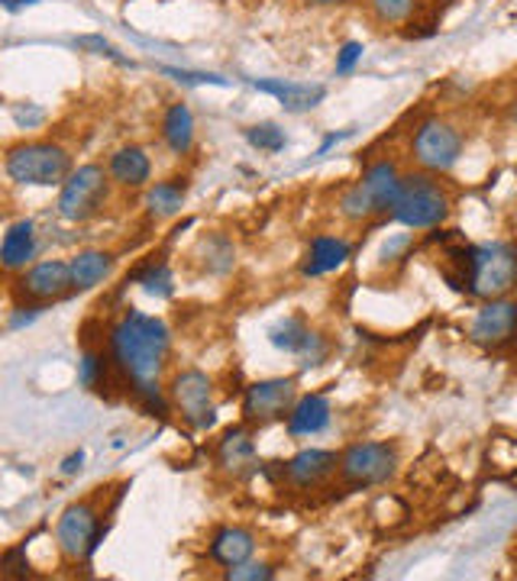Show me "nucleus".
Returning <instances> with one entry per match:
<instances>
[{"instance_id": "obj_1", "label": "nucleus", "mask_w": 517, "mask_h": 581, "mask_svg": "<svg viewBox=\"0 0 517 581\" xmlns=\"http://www.w3.org/2000/svg\"><path fill=\"white\" fill-rule=\"evenodd\" d=\"M107 343H110L113 369L123 375V381L133 391L158 384V375L165 369V359L172 349V333L165 320L143 311H127L113 323Z\"/></svg>"}, {"instance_id": "obj_2", "label": "nucleus", "mask_w": 517, "mask_h": 581, "mask_svg": "<svg viewBox=\"0 0 517 581\" xmlns=\"http://www.w3.org/2000/svg\"><path fill=\"white\" fill-rule=\"evenodd\" d=\"M517 288V243L512 239H488L479 246H469V262H465V284L479 301H495L508 298Z\"/></svg>"}, {"instance_id": "obj_3", "label": "nucleus", "mask_w": 517, "mask_h": 581, "mask_svg": "<svg viewBox=\"0 0 517 581\" xmlns=\"http://www.w3.org/2000/svg\"><path fill=\"white\" fill-rule=\"evenodd\" d=\"M3 171L23 188H62L75 165L72 156L55 143H20L7 149Z\"/></svg>"}, {"instance_id": "obj_4", "label": "nucleus", "mask_w": 517, "mask_h": 581, "mask_svg": "<svg viewBox=\"0 0 517 581\" xmlns=\"http://www.w3.org/2000/svg\"><path fill=\"white\" fill-rule=\"evenodd\" d=\"M453 211L450 194L443 191V185L437 178H430V171H417L402 178V191L395 198L392 220L408 226V230H433L440 223H447V216Z\"/></svg>"}, {"instance_id": "obj_5", "label": "nucleus", "mask_w": 517, "mask_h": 581, "mask_svg": "<svg viewBox=\"0 0 517 581\" xmlns=\"http://www.w3.org/2000/svg\"><path fill=\"white\" fill-rule=\"evenodd\" d=\"M110 171L103 165H81L68 175V181L58 191L55 213L65 223H88L98 216L110 198Z\"/></svg>"}, {"instance_id": "obj_6", "label": "nucleus", "mask_w": 517, "mask_h": 581, "mask_svg": "<svg viewBox=\"0 0 517 581\" xmlns=\"http://www.w3.org/2000/svg\"><path fill=\"white\" fill-rule=\"evenodd\" d=\"M398 462H402L398 446L365 439V443H353L340 452L337 472L350 488H375V484H385L388 478H395Z\"/></svg>"}, {"instance_id": "obj_7", "label": "nucleus", "mask_w": 517, "mask_h": 581, "mask_svg": "<svg viewBox=\"0 0 517 581\" xmlns=\"http://www.w3.org/2000/svg\"><path fill=\"white\" fill-rule=\"evenodd\" d=\"M101 543V514L95 504L78 501L68 504L55 524V549L62 552L65 562H88Z\"/></svg>"}, {"instance_id": "obj_8", "label": "nucleus", "mask_w": 517, "mask_h": 581, "mask_svg": "<svg viewBox=\"0 0 517 581\" xmlns=\"http://www.w3.org/2000/svg\"><path fill=\"white\" fill-rule=\"evenodd\" d=\"M411 156L424 171L447 175L463 159V133L447 120H427L414 133Z\"/></svg>"}, {"instance_id": "obj_9", "label": "nucleus", "mask_w": 517, "mask_h": 581, "mask_svg": "<svg viewBox=\"0 0 517 581\" xmlns=\"http://www.w3.org/2000/svg\"><path fill=\"white\" fill-rule=\"evenodd\" d=\"M168 401L182 414V421L191 429H210L217 423V404H213V381L201 369L175 371L168 381Z\"/></svg>"}, {"instance_id": "obj_10", "label": "nucleus", "mask_w": 517, "mask_h": 581, "mask_svg": "<svg viewBox=\"0 0 517 581\" xmlns=\"http://www.w3.org/2000/svg\"><path fill=\"white\" fill-rule=\"evenodd\" d=\"M68 294H75V278H72V262H65V259L33 262L13 281L16 304H52Z\"/></svg>"}, {"instance_id": "obj_11", "label": "nucleus", "mask_w": 517, "mask_h": 581, "mask_svg": "<svg viewBox=\"0 0 517 581\" xmlns=\"http://www.w3.org/2000/svg\"><path fill=\"white\" fill-rule=\"evenodd\" d=\"M298 401L295 378H262L253 381L243 394V421L250 426H268L275 421H288Z\"/></svg>"}, {"instance_id": "obj_12", "label": "nucleus", "mask_w": 517, "mask_h": 581, "mask_svg": "<svg viewBox=\"0 0 517 581\" xmlns=\"http://www.w3.org/2000/svg\"><path fill=\"white\" fill-rule=\"evenodd\" d=\"M517 336V301L512 298H495L479 308L469 326V339L485 349H502Z\"/></svg>"}, {"instance_id": "obj_13", "label": "nucleus", "mask_w": 517, "mask_h": 581, "mask_svg": "<svg viewBox=\"0 0 517 581\" xmlns=\"http://www.w3.org/2000/svg\"><path fill=\"white\" fill-rule=\"evenodd\" d=\"M213 459H217V469L227 472L230 478H246L250 472H256L258 452L253 433H250L246 426H230V429L217 439Z\"/></svg>"}, {"instance_id": "obj_14", "label": "nucleus", "mask_w": 517, "mask_h": 581, "mask_svg": "<svg viewBox=\"0 0 517 581\" xmlns=\"http://www.w3.org/2000/svg\"><path fill=\"white\" fill-rule=\"evenodd\" d=\"M337 469H340V456L337 452H330V449H301L282 466V476L288 478L292 488L310 491V488H320Z\"/></svg>"}, {"instance_id": "obj_15", "label": "nucleus", "mask_w": 517, "mask_h": 581, "mask_svg": "<svg viewBox=\"0 0 517 581\" xmlns=\"http://www.w3.org/2000/svg\"><path fill=\"white\" fill-rule=\"evenodd\" d=\"M253 88L258 94L275 98L288 113H308L314 107L327 101L323 85H308V81H285V78H253Z\"/></svg>"}, {"instance_id": "obj_16", "label": "nucleus", "mask_w": 517, "mask_h": 581, "mask_svg": "<svg viewBox=\"0 0 517 581\" xmlns=\"http://www.w3.org/2000/svg\"><path fill=\"white\" fill-rule=\"evenodd\" d=\"M402 178H405V175L398 171V165L388 159L372 161V165L362 171L360 188L365 191V198H369V204H372V213H375V216L392 213L395 198H398V191H402Z\"/></svg>"}, {"instance_id": "obj_17", "label": "nucleus", "mask_w": 517, "mask_h": 581, "mask_svg": "<svg viewBox=\"0 0 517 581\" xmlns=\"http://www.w3.org/2000/svg\"><path fill=\"white\" fill-rule=\"evenodd\" d=\"M40 256V233L33 220H16L7 226L0 243V262L7 271H23Z\"/></svg>"}, {"instance_id": "obj_18", "label": "nucleus", "mask_w": 517, "mask_h": 581, "mask_svg": "<svg viewBox=\"0 0 517 581\" xmlns=\"http://www.w3.org/2000/svg\"><path fill=\"white\" fill-rule=\"evenodd\" d=\"M107 171H110L113 185H120L127 191H140L153 178V159L146 156L143 146H123L107 159Z\"/></svg>"}, {"instance_id": "obj_19", "label": "nucleus", "mask_w": 517, "mask_h": 581, "mask_svg": "<svg viewBox=\"0 0 517 581\" xmlns=\"http://www.w3.org/2000/svg\"><path fill=\"white\" fill-rule=\"evenodd\" d=\"M353 259V243L343 239V236H314L310 239L308 259L301 265V275L305 278H320V275H330L337 268Z\"/></svg>"}, {"instance_id": "obj_20", "label": "nucleus", "mask_w": 517, "mask_h": 581, "mask_svg": "<svg viewBox=\"0 0 517 581\" xmlns=\"http://www.w3.org/2000/svg\"><path fill=\"white\" fill-rule=\"evenodd\" d=\"M333 421V407H330V398L314 391V394H301L288 414V433L292 436H317L323 433Z\"/></svg>"}, {"instance_id": "obj_21", "label": "nucleus", "mask_w": 517, "mask_h": 581, "mask_svg": "<svg viewBox=\"0 0 517 581\" xmlns=\"http://www.w3.org/2000/svg\"><path fill=\"white\" fill-rule=\"evenodd\" d=\"M253 552H256V536L246 527H223L210 539V559L223 569L250 562Z\"/></svg>"}, {"instance_id": "obj_22", "label": "nucleus", "mask_w": 517, "mask_h": 581, "mask_svg": "<svg viewBox=\"0 0 517 581\" xmlns=\"http://www.w3.org/2000/svg\"><path fill=\"white\" fill-rule=\"evenodd\" d=\"M68 262H72L75 291L81 294V291H91V288L103 284V281L113 275V265H117V259H113L110 253H103V249H81V253H78V256H72Z\"/></svg>"}, {"instance_id": "obj_23", "label": "nucleus", "mask_w": 517, "mask_h": 581, "mask_svg": "<svg viewBox=\"0 0 517 581\" xmlns=\"http://www.w3.org/2000/svg\"><path fill=\"white\" fill-rule=\"evenodd\" d=\"M162 139L175 156H188L195 149V113L188 104H172L162 116Z\"/></svg>"}, {"instance_id": "obj_24", "label": "nucleus", "mask_w": 517, "mask_h": 581, "mask_svg": "<svg viewBox=\"0 0 517 581\" xmlns=\"http://www.w3.org/2000/svg\"><path fill=\"white\" fill-rule=\"evenodd\" d=\"M185 198H188V181L185 178H168V181H158L153 188H146L143 208L155 220H168L185 208Z\"/></svg>"}, {"instance_id": "obj_25", "label": "nucleus", "mask_w": 517, "mask_h": 581, "mask_svg": "<svg viewBox=\"0 0 517 581\" xmlns=\"http://www.w3.org/2000/svg\"><path fill=\"white\" fill-rule=\"evenodd\" d=\"M310 336H314V329H310L301 317L278 320V323L268 329V343H272L278 353H288V356H295V359L305 353Z\"/></svg>"}, {"instance_id": "obj_26", "label": "nucleus", "mask_w": 517, "mask_h": 581, "mask_svg": "<svg viewBox=\"0 0 517 581\" xmlns=\"http://www.w3.org/2000/svg\"><path fill=\"white\" fill-rule=\"evenodd\" d=\"M107 366H113V359H107L98 349H85L81 362H78V381L88 391H103L107 384Z\"/></svg>"}, {"instance_id": "obj_27", "label": "nucleus", "mask_w": 517, "mask_h": 581, "mask_svg": "<svg viewBox=\"0 0 517 581\" xmlns=\"http://www.w3.org/2000/svg\"><path fill=\"white\" fill-rule=\"evenodd\" d=\"M420 0H369V10L385 26H402L417 13Z\"/></svg>"}, {"instance_id": "obj_28", "label": "nucleus", "mask_w": 517, "mask_h": 581, "mask_svg": "<svg viewBox=\"0 0 517 581\" xmlns=\"http://www.w3.org/2000/svg\"><path fill=\"white\" fill-rule=\"evenodd\" d=\"M246 143L258 153H265V156H275V153H282L288 146V136H285V130L278 123H256V126L246 130Z\"/></svg>"}, {"instance_id": "obj_29", "label": "nucleus", "mask_w": 517, "mask_h": 581, "mask_svg": "<svg viewBox=\"0 0 517 581\" xmlns=\"http://www.w3.org/2000/svg\"><path fill=\"white\" fill-rule=\"evenodd\" d=\"M201 253H205V268L220 275V271H230L233 259H237V249L227 236H207L201 239Z\"/></svg>"}, {"instance_id": "obj_30", "label": "nucleus", "mask_w": 517, "mask_h": 581, "mask_svg": "<svg viewBox=\"0 0 517 581\" xmlns=\"http://www.w3.org/2000/svg\"><path fill=\"white\" fill-rule=\"evenodd\" d=\"M140 288L153 298H172L175 291V278H172V268L165 262H153L143 275H140Z\"/></svg>"}, {"instance_id": "obj_31", "label": "nucleus", "mask_w": 517, "mask_h": 581, "mask_svg": "<svg viewBox=\"0 0 517 581\" xmlns=\"http://www.w3.org/2000/svg\"><path fill=\"white\" fill-rule=\"evenodd\" d=\"M340 213H343V220H350V223H365V220L375 216L369 198H365V191L360 188V181L343 191V198H340Z\"/></svg>"}, {"instance_id": "obj_32", "label": "nucleus", "mask_w": 517, "mask_h": 581, "mask_svg": "<svg viewBox=\"0 0 517 581\" xmlns=\"http://www.w3.org/2000/svg\"><path fill=\"white\" fill-rule=\"evenodd\" d=\"M227 581H272L275 579V569L268 566V562H243V566H233V569H227Z\"/></svg>"}, {"instance_id": "obj_33", "label": "nucleus", "mask_w": 517, "mask_h": 581, "mask_svg": "<svg viewBox=\"0 0 517 581\" xmlns=\"http://www.w3.org/2000/svg\"><path fill=\"white\" fill-rule=\"evenodd\" d=\"M75 46H78V49H88V53H95V55H107V58H113V62H123V65H127V58L117 53V49H113L103 36H78V40H75Z\"/></svg>"}, {"instance_id": "obj_34", "label": "nucleus", "mask_w": 517, "mask_h": 581, "mask_svg": "<svg viewBox=\"0 0 517 581\" xmlns=\"http://www.w3.org/2000/svg\"><path fill=\"white\" fill-rule=\"evenodd\" d=\"M162 75L175 78V81H185V85H227V78H217V75H201V71H182V68H162Z\"/></svg>"}, {"instance_id": "obj_35", "label": "nucleus", "mask_w": 517, "mask_h": 581, "mask_svg": "<svg viewBox=\"0 0 517 581\" xmlns=\"http://www.w3.org/2000/svg\"><path fill=\"white\" fill-rule=\"evenodd\" d=\"M360 62H362V43H346V46L337 53V75H350Z\"/></svg>"}, {"instance_id": "obj_36", "label": "nucleus", "mask_w": 517, "mask_h": 581, "mask_svg": "<svg viewBox=\"0 0 517 581\" xmlns=\"http://www.w3.org/2000/svg\"><path fill=\"white\" fill-rule=\"evenodd\" d=\"M43 311H46V304H16V308H13V317H10V329H20V326L33 323Z\"/></svg>"}, {"instance_id": "obj_37", "label": "nucleus", "mask_w": 517, "mask_h": 581, "mask_svg": "<svg viewBox=\"0 0 517 581\" xmlns=\"http://www.w3.org/2000/svg\"><path fill=\"white\" fill-rule=\"evenodd\" d=\"M81 462H85V452H81V449L72 452V456L62 462V476H75V472H81Z\"/></svg>"}, {"instance_id": "obj_38", "label": "nucleus", "mask_w": 517, "mask_h": 581, "mask_svg": "<svg viewBox=\"0 0 517 581\" xmlns=\"http://www.w3.org/2000/svg\"><path fill=\"white\" fill-rule=\"evenodd\" d=\"M346 136H350V130H343V133H330V136L323 139V146L317 149V156H327V153H330V149H333V146H337L340 139H346Z\"/></svg>"}, {"instance_id": "obj_39", "label": "nucleus", "mask_w": 517, "mask_h": 581, "mask_svg": "<svg viewBox=\"0 0 517 581\" xmlns=\"http://www.w3.org/2000/svg\"><path fill=\"white\" fill-rule=\"evenodd\" d=\"M0 3H3V10L16 13V10H23V7H33L36 0H0Z\"/></svg>"}, {"instance_id": "obj_40", "label": "nucleus", "mask_w": 517, "mask_h": 581, "mask_svg": "<svg viewBox=\"0 0 517 581\" xmlns=\"http://www.w3.org/2000/svg\"><path fill=\"white\" fill-rule=\"evenodd\" d=\"M310 7H337V3H346V0H305Z\"/></svg>"}]
</instances>
